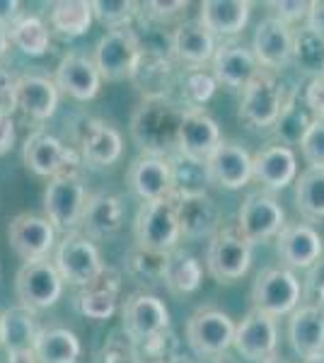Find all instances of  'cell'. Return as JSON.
I'll return each instance as SVG.
<instances>
[{
  "mask_svg": "<svg viewBox=\"0 0 324 363\" xmlns=\"http://www.w3.org/2000/svg\"><path fill=\"white\" fill-rule=\"evenodd\" d=\"M186 107L169 95L145 97L131 116V136L140 155H160L177 150Z\"/></svg>",
  "mask_w": 324,
  "mask_h": 363,
  "instance_id": "obj_1",
  "label": "cell"
},
{
  "mask_svg": "<svg viewBox=\"0 0 324 363\" xmlns=\"http://www.w3.org/2000/svg\"><path fill=\"white\" fill-rule=\"evenodd\" d=\"M135 245L150 252L169 255L179 247L181 225L179 213H177L174 194L157 199V201H143L135 216Z\"/></svg>",
  "mask_w": 324,
  "mask_h": 363,
  "instance_id": "obj_2",
  "label": "cell"
},
{
  "mask_svg": "<svg viewBox=\"0 0 324 363\" xmlns=\"http://www.w3.org/2000/svg\"><path fill=\"white\" fill-rule=\"evenodd\" d=\"M293 97H298L296 90H286L271 70H259L242 90L238 116L252 128L276 126Z\"/></svg>",
  "mask_w": 324,
  "mask_h": 363,
  "instance_id": "obj_3",
  "label": "cell"
},
{
  "mask_svg": "<svg viewBox=\"0 0 324 363\" xmlns=\"http://www.w3.org/2000/svg\"><path fill=\"white\" fill-rule=\"evenodd\" d=\"M87 203V191L82 184V177L78 169H70V172L58 174L49 182L44 191V211L49 223L56 230L75 233V228L80 225L82 213H85Z\"/></svg>",
  "mask_w": 324,
  "mask_h": 363,
  "instance_id": "obj_4",
  "label": "cell"
},
{
  "mask_svg": "<svg viewBox=\"0 0 324 363\" xmlns=\"http://www.w3.org/2000/svg\"><path fill=\"white\" fill-rule=\"evenodd\" d=\"M300 301H303V284L291 269H264L257 274L252 286V303L257 310L271 318H281V315L296 313Z\"/></svg>",
  "mask_w": 324,
  "mask_h": 363,
  "instance_id": "obj_5",
  "label": "cell"
},
{
  "mask_svg": "<svg viewBox=\"0 0 324 363\" xmlns=\"http://www.w3.org/2000/svg\"><path fill=\"white\" fill-rule=\"evenodd\" d=\"M140 56H143V46L133 29H114L97 42L92 61H95L102 80L121 83V80L133 78Z\"/></svg>",
  "mask_w": 324,
  "mask_h": 363,
  "instance_id": "obj_6",
  "label": "cell"
},
{
  "mask_svg": "<svg viewBox=\"0 0 324 363\" xmlns=\"http://www.w3.org/2000/svg\"><path fill=\"white\" fill-rule=\"evenodd\" d=\"M56 269L63 281L70 286H92L102 279L104 264L99 250L92 245V240L82 233H68L63 242L56 250Z\"/></svg>",
  "mask_w": 324,
  "mask_h": 363,
  "instance_id": "obj_7",
  "label": "cell"
},
{
  "mask_svg": "<svg viewBox=\"0 0 324 363\" xmlns=\"http://www.w3.org/2000/svg\"><path fill=\"white\" fill-rule=\"evenodd\" d=\"M286 228V211L279 199L269 191H252L240 206L238 213V233L250 245L267 242L271 238H279Z\"/></svg>",
  "mask_w": 324,
  "mask_h": 363,
  "instance_id": "obj_8",
  "label": "cell"
},
{
  "mask_svg": "<svg viewBox=\"0 0 324 363\" xmlns=\"http://www.w3.org/2000/svg\"><path fill=\"white\" fill-rule=\"evenodd\" d=\"M238 325L218 308H201L186 320V344L196 356H216L235 344Z\"/></svg>",
  "mask_w": 324,
  "mask_h": 363,
  "instance_id": "obj_9",
  "label": "cell"
},
{
  "mask_svg": "<svg viewBox=\"0 0 324 363\" xmlns=\"http://www.w3.org/2000/svg\"><path fill=\"white\" fill-rule=\"evenodd\" d=\"M15 294L22 308L27 310H44L51 308L63 294V279L58 274L56 264L49 259L25 262L17 272Z\"/></svg>",
  "mask_w": 324,
  "mask_h": 363,
  "instance_id": "obj_10",
  "label": "cell"
},
{
  "mask_svg": "<svg viewBox=\"0 0 324 363\" xmlns=\"http://www.w3.org/2000/svg\"><path fill=\"white\" fill-rule=\"evenodd\" d=\"M206 267L218 284H233L250 272L252 245L238 230H220L208 242Z\"/></svg>",
  "mask_w": 324,
  "mask_h": 363,
  "instance_id": "obj_11",
  "label": "cell"
},
{
  "mask_svg": "<svg viewBox=\"0 0 324 363\" xmlns=\"http://www.w3.org/2000/svg\"><path fill=\"white\" fill-rule=\"evenodd\" d=\"M22 160H25L27 169H32L39 177H58L63 172L78 167L80 155L63 145L56 136L46 131H34L32 136L25 140L22 148Z\"/></svg>",
  "mask_w": 324,
  "mask_h": 363,
  "instance_id": "obj_12",
  "label": "cell"
},
{
  "mask_svg": "<svg viewBox=\"0 0 324 363\" xmlns=\"http://www.w3.org/2000/svg\"><path fill=\"white\" fill-rule=\"evenodd\" d=\"M126 184L143 201H157L177 191V174L169 157L160 155H138L128 165Z\"/></svg>",
  "mask_w": 324,
  "mask_h": 363,
  "instance_id": "obj_13",
  "label": "cell"
},
{
  "mask_svg": "<svg viewBox=\"0 0 324 363\" xmlns=\"http://www.w3.org/2000/svg\"><path fill=\"white\" fill-rule=\"evenodd\" d=\"M177 213H179L181 235L189 240L213 238L220 228V208L203 189H181L177 186Z\"/></svg>",
  "mask_w": 324,
  "mask_h": 363,
  "instance_id": "obj_14",
  "label": "cell"
},
{
  "mask_svg": "<svg viewBox=\"0 0 324 363\" xmlns=\"http://www.w3.org/2000/svg\"><path fill=\"white\" fill-rule=\"evenodd\" d=\"M223 143L218 121L201 107H186L184 121L179 131V155L194 165H206L216 148Z\"/></svg>",
  "mask_w": 324,
  "mask_h": 363,
  "instance_id": "obj_15",
  "label": "cell"
},
{
  "mask_svg": "<svg viewBox=\"0 0 324 363\" xmlns=\"http://www.w3.org/2000/svg\"><path fill=\"white\" fill-rule=\"evenodd\" d=\"M123 332L135 342L160 335L169 327V310L167 306L152 294H133L126 298L121 308Z\"/></svg>",
  "mask_w": 324,
  "mask_h": 363,
  "instance_id": "obj_16",
  "label": "cell"
},
{
  "mask_svg": "<svg viewBox=\"0 0 324 363\" xmlns=\"http://www.w3.org/2000/svg\"><path fill=\"white\" fill-rule=\"evenodd\" d=\"M252 167H255V157L247 153L240 143H233V140H223L203 165L206 179L211 184L230 191L242 189L252 179Z\"/></svg>",
  "mask_w": 324,
  "mask_h": 363,
  "instance_id": "obj_17",
  "label": "cell"
},
{
  "mask_svg": "<svg viewBox=\"0 0 324 363\" xmlns=\"http://www.w3.org/2000/svg\"><path fill=\"white\" fill-rule=\"evenodd\" d=\"M252 51L262 70H281L293 61V29L279 17H264L255 29Z\"/></svg>",
  "mask_w": 324,
  "mask_h": 363,
  "instance_id": "obj_18",
  "label": "cell"
},
{
  "mask_svg": "<svg viewBox=\"0 0 324 363\" xmlns=\"http://www.w3.org/2000/svg\"><path fill=\"white\" fill-rule=\"evenodd\" d=\"M276 344H279V327L276 318L262 313V310L252 308L245 315V320L238 325V335H235V349L245 356L247 361L264 363L274 356Z\"/></svg>",
  "mask_w": 324,
  "mask_h": 363,
  "instance_id": "obj_19",
  "label": "cell"
},
{
  "mask_svg": "<svg viewBox=\"0 0 324 363\" xmlns=\"http://www.w3.org/2000/svg\"><path fill=\"white\" fill-rule=\"evenodd\" d=\"M56 228L49 223V218H39L34 213H20L10 220L8 240L15 255L25 262L46 259L49 250L54 247Z\"/></svg>",
  "mask_w": 324,
  "mask_h": 363,
  "instance_id": "obj_20",
  "label": "cell"
},
{
  "mask_svg": "<svg viewBox=\"0 0 324 363\" xmlns=\"http://www.w3.org/2000/svg\"><path fill=\"white\" fill-rule=\"evenodd\" d=\"M276 252L286 269H310L322 259L324 240L310 223H288L276 238Z\"/></svg>",
  "mask_w": 324,
  "mask_h": 363,
  "instance_id": "obj_21",
  "label": "cell"
},
{
  "mask_svg": "<svg viewBox=\"0 0 324 363\" xmlns=\"http://www.w3.org/2000/svg\"><path fill=\"white\" fill-rule=\"evenodd\" d=\"M80 157L90 167H109L123 153L121 133L102 119H87L78 133Z\"/></svg>",
  "mask_w": 324,
  "mask_h": 363,
  "instance_id": "obj_22",
  "label": "cell"
},
{
  "mask_svg": "<svg viewBox=\"0 0 324 363\" xmlns=\"http://www.w3.org/2000/svg\"><path fill=\"white\" fill-rule=\"evenodd\" d=\"M259 63L252 49L240 42H223L213 56V75L220 85L230 90H245L250 80L259 73Z\"/></svg>",
  "mask_w": 324,
  "mask_h": 363,
  "instance_id": "obj_23",
  "label": "cell"
},
{
  "mask_svg": "<svg viewBox=\"0 0 324 363\" xmlns=\"http://www.w3.org/2000/svg\"><path fill=\"white\" fill-rule=\"evenodd\" d=\"M54 83L58 90H63L78 102H87V99L97 97L99 85H102V75L90 56L82 54H66L61 58L54 75Z\"/></svg>",
  "mask_w": 324,
  "mask_h": 363,
  "instance_id": "obj_24",
  "label": "cell"
},
{
  "mask_svg": "<svg viewBox=\"0 0 324 363\" xmlns=\"http://www.w3.org/2000/svg\"><path fill=\"white\" fill-rule=\"evenodd\" d=\"M298 177V157L293 148L281 143L267 145L255 155V167H252V179H257L264 189L279 191L293 184Z\"/></svg>",
  "mask_w": 324,
  "mask_h": 363,
  "instance_id": "obj_25",
  "label": "cell"
},
{
  "mask_svg": "<svg viewBox=\"0 0 324 363\" xmlns=\"http://www.w3.org/2000/svg\"><path fill=\"white\" fill-rule=\"evenodd\" d=\"M123 216H126V208L121 199L109 191H99V194L87 196L80 225L85 228V235L90 240H102L119 230L123 225Z\"/></svg>",
  "mask_w": 324,
  "mask_h": 363,
  "instance_id": "obj_26",
  "label": "cell"
},
{
  "mask_svg": "<svg viewBox=\"0 0 324 363\" xmlns=\"http://www.w3.org/2000/svg\"><path fill=\"white\" fill-rule=\"evenodd\" d=\"M17 104L27 116L37 121H46L56 114L58 107V87L54 80L41 75H22L15 80Z\"/></svg>",
  "mask_w": 324,
  "mask_h": 363,
  "instance_id": "obj_27",
  "label": "cell"
},
{
  "mask_svg": "<svg viewBox=\"0 0 324 363\" xmlns=\"http://www.w3.org/2000/svg\"><path fill=\"white\" fill-rule=\"evenodd\" d=\"M216 34L201 20H186L172 34V54L184 63L201 66L216 56Z\"/></svg>",
  "mask_w": 324,
  "mask_h": 363,
  "instance_id": "obj_28",
  "label": "cell"
},
{
  "mask_svg": "<svg viewBox=\"0 0 324 363\" xmlns=\"http://www.w3.org/2000/svg\"><path fill=\"white\" fill-rule=\"evenodd\" d=\"M288 337L303 359L324 354V310L315 306H300L291 315Z\"/></svg>",
  "mask_w": 324,
  "mask_h": 363,
  "instance_id": "obj_29",
  "label": "cell"
},
{
  "mask_svg": "<svg viewBox=\"0 0 324 363\" xmlns=\"http://www.w3.org/2000/svg\"><path fill=\"white\" fill-rule=\"evenodd\" d=\"M252 3L247 0H206L199 20L213 34H240L250 22Z\"/></svg>",
  "mask_w": 324,
  "mask_h": 363,
  "instance_id": "obj_30",
  "label": "cell"
},
{
  "mask_svg": "<svg viewBox=\"0 0 324 363\" xmlns=\"http://www.w3.org/2000/svg\"><path fill=\"white\" fill-rule=\"evenodd\" d=\"M203 281V269L201 262L191 255V252L177 247L167 255L164 262V274H162V286L174 296H186L199 291Z\"/></svg>",
  "mask_w": 324,
  "mask_h": 363,
  "instance_id": "obj_31",
  "label": "cell"
},
{
  "mask_svg": "<svg viewBox=\"0 0 324 363\" xmlns=\"http://www.w3.org/2000/svg\"><path fill=\"white\" fill-rule=\"evenodd\" d=\"M37 330V318H34V310H27L22 306L8 308L0 315V344L5 351H27L34 349L39 337Z\"/></svg>",
  "mask_w": 324,
  "mask_h": 363,
  "instance_id": "obj_32",
  "label": "cell"
},
{
  "mask_svg": "<svg viewBox=\"0 0 324 363\" xmlns=\"http://www.w3.org/2000/svg\"><path fill=\"white\" fill-rule=\"evenodd\" d=\"M39 363H75L80 356V339L66 327L41 330L34 344Z\"/></svg>",
  "mask_w": 324,
  "mask_h": 363,
  "instance_id": "obj_33",
  "label": "cell"
},
{
  "mask_svg": "<svg viewBox=\"0 0 324 363\" xmlns=\"http://www.w3.org/2000/svg\"><path fill=\"white\" fill-rule=\"evenodd\" d=\"M169 75H172V66H169L167 58L162 54H157V51H143L131 80L138 85V90L143 92V99L162 97V95H167Z\"/></svg>",
  "mask_w": 324,
  "mask_h": 363,
  "instance_id": "obj_34",
  "label": "cell"
},
{
  "mask_svg": "<svg viewBox=\"0 0 324 363\" xmlns=\"http://www.w3.org/2000/svg\"><path fill=\"white\" fill-rule=\"evenodd\" d=\"M92 3L82 0H58L49 10V22L61 37H82L92 25Z\"/></svg>",
  "mask_w": 324,
  "mask_h": 363,
  "instance_id": "obj_35",
  "label": "cell"
},
{
  "mask_svg": "<svg viewBox=\"0 0 324 363\" xmlns=\"http://www.w3.org/2000/svg\"><path fill=\"white\" fill-rule=\"evenodd\" d=\"M296 206L305 218H324V169L308 167L296 179Z\"/></svg>",
  "mask_w": 324,
  "mask_h": 363,
  "instance_id": "obj_36",
  "label": "cell"
},
{
  "mask_svg": "<svg viewBox=\"0 0 324 363\" xmlns=\"http://www.w3.org/2000/svg\"><path fill=\"white\" fill-rule=\"evenodd\" d=\"M293 61L300 73H308L312 78L324 75V42L308 25L293 32Z\"/></svg>",
  "mask_w": 324,
  "mask_h": 363,
  "instance_id": "obj_37",
  "label": "cell"
},
{
  "mask_svg": "<svg viewBox=\"0 0 324 363\" xmlns=\"http://www.w3.org/2000/svg\"><path fill=\"white\" fill-rule=\"evenodd\" d=\"M10 42L20 51H25L27 56H44L49 51L51 37L39 17H20L10 27Z\"/></svg>",
  "mask_w": 324,
  "mask_h": 363,
  "instance_id": "obj_38",
  "label": "cell"
},
{
  "mask_svg": "<svg viewBox=\"0 0 324 363\" xmlns=\"http://www.w3.org/2000/svg\"><path fill=\"white\" fill-rule=\"evenodd\" d=\"M164 262H167V255H160V252H150L143 247H135L128 252L126 257V272L138 281V284H162V274H164Z\"/></svg>",
  "mask_w": 324,
  "mask_h": 363,
  "instance_id": "obj_39",
  "label": "cell"
},
{
  "mask_svg": "<svg viewBox=\"0 0 324 363\" xmlns=\"http://www.w3.org/2000/svg\"><path fill=\"white\" fill-rule=\"evenodd\" d=\"M116 291L119 286H99L92 284L78 296V308L90 320H109L116 313Z\"/></svg>",
  "mask_w": 324,
  "mask_h": 363,
  "instance_id": "obj_40",
  "label": "cell"
},
{
  "mask_svg": "<svg viewBox=\"0 0 324 363\" xmlns=\"http://www.w3.org/2000/svg\"><path fill=\"white\" fill-rule=\"evenodd\" d=\"M312 121H315V116H308V112L298 104V97H293L291 102H288V107L284 109V114H281L279 124H276L281 145H288V148L296 143L300 145V140L308 133Z\"/></svg>",
  "mask_w": 324,
  "mask_h": 363,
  "instance_id": "obj_41",
  "label": "cell"
},
{
  "mask_svg": "<svg viewBox=\"0 0 324 363\" xmlns=\"http://www.w3.org/2000/svg\"><path fill=\"white\" fill-rule=\"evenodd\" d=\"M138 5L131 0H95L92 3V15L97 17V22H102L109 32L114 29H128L131 20L138 13Z\"/></svg>",
  "mask_w": 324,
  "mask_h": 363,
  "instance_id": "obj_42",
  "label": "cell"
},
{
  "mask_svg": "<svg viewBox=\"0 0 324 363\" xmlns=\"http://www.w3.org/2000/svg\"><path fill=\"white\" fill-rule=\"evenodd\" d=\"M216 87H218L216 75L206 73V70H189L184 78V87H181L186 107H201L203 102H208L213 97Z\"/></svg>",
  "mask_w": 324,
  "mask_h": 363,
  "instance_id": "obj_43",
  "label": "cell"
},
{
  "mask_svg": "<svg viewBox=\"0 0 324 363\" xmlns=\"http://www.w3.org/2000/svg\"><path fill=\"white\" fill-rule=\"evenodd\" d=\"M300 150L310 167L324 169V119H315L300 140Z\"/></svg>",
  "mask_w": 324,
  "mask_h": 363,
  "instance_id": "obj_44",
  "label": "cell"
},
{
  "mask_svg": "<svg viewBox=\"0 0 324 363\" xmlns=\"http://www.w3.org/2000/svg\"><path fill=\"white\" fill-rule=\"evenodd\" d=\"M131 337H119L114 335L107 344L102 347L97 356V363H140L138 351H135L133 342H128Z\"/></svg>",
  "mask_w": 324,
  "mask_h": 363,
  "instance_id": "obj_45",
  "label": "cell"
},
{
  "mask_svg": "<svg viewBox=\"0 0 324 363\" xmlns=\"http://www.w3.org/2000/svg\"><path fill=\"white\" fill-rule=\"evenodd\" d=\"M303 301L305 306L324 310V259L308 269V277L303 281Z\"/></svg>",
  "mask_w": 324,
  "mask_h": 363,
  "instance_id": "obj_46",
  "label": "cell"
},
{
  "mask_svg": "<svg viewBox=\"0 0 324 363\" xmlns=\"http://www.w3.org/2000/svg\"><path fill=\"white\" fill-rule=\"evenodd\" d=\"M310 5L308 0H269L267 8L274 10V17H279L281 22L291 25V22H298V20H308L310 15Z\"/></svg>",
  "mask_w": 324,
  "mask_h": 363,
  "instance_id": "obj_47",
  "label": "cell"
},
{
  "mask_svg": "<svg viewBox=\"0 0 324 363\" xmlns=\"http://www.w3.org/2000/svg\"><path fill=\"white\" fill-rule=\"evenodd\" d=\"M189 8L186 0H172V3H162V0H152V3H145L143 10H145V17L155 22H169L174 17H179L184 10Z\"/></svg>",
  "mask_w": 324,
  "mask_h": 363,
  "instance_id": "obj_48",
  "label": "cell"
},
{
  "mask_svg": "<svg viewBox=\"0 0 324 363\" xmlns=\"http://www.w3.org/2000/svg\"><path fill=\"white\" fill-rule=\"evenodd\" d=\"M305 107L315 119H324V75L312 78L310 85L305 87Z\"/></svg>",
  "mask_w": 324,
  "mask_h": 363,
  "instance_id": "obj_49",
  "label": "cell"
},
{
  "mask_svg": "<svg viewBox=\"0 0 324 363\" xmlns=\"http://www.w3.org/2000/svg\"><path fill=\"white\" fill-rule=\"evenodd\" d=\"M308 27L324 42V0H315V3L310 5Z\"/></svg>",
  "mask_w": 324,
  "mask_h": 363,
  "instance_id": "obj_50",
  "label": "cell"
},
{
  "mask_svg": "<svg viewBox=\"0 0 324 363\" xmlns=\"http://www.w3.org/2000/svg\"><path fill=\"white\" fill-rule=\"evenodd\" d=\"M15 143V121L13 116H0V155H5Z\"/></svg>",
  "mask_w": 324,
  "mask_h": 363,
  "instance_id": "obj_51",
  "label": "cell"
},
{
  "mask_svg": "<svg viewBox=\"0 0 324 363\" xmlns=\"http://www.w3.org/2000/svg\"><path fill=\"white\" fill-rule=\"evenodd\" d=\"M20 20V3L17 0H0V27H13Z\"/></svg>",
  "mask_w": 324,
  "mask_h": 363,
  "instance_id": "obj_52",
  "label": "cell"
},
{
  "mask_svg": "<svg viewBox=\"0 0 324 363\" xmlns=\"http://www.w3.org/2000/svg\"><path fill=\"white\" fill-rule=\"evenodd\" d=\"M8 363H39V359H37V354H34V349L10 351V354H8Z\"/></svg>",
  "mask_w": 324,
  "mask_h": 363,
  "instance_id": "obj_53",
  "label": "cell"
},
{
  "mask_svg": "<svg viewBox=\"0 0 324 363\" xmlns=\"http://www.w3.org/2000/svg\"><path fill=\"white\" fill-rule=\"evenodd\" d=\"M10 29L8 27H0V61L5 58V54H8V49H10Z\"/></svg>",
  "mask_w": 324,
  "mask_h": 363,
  "instance_id": "obj_54",
  "label": "cell"
},
{
  "mask_svg": "<svg viewBox=\"0 0 324 363\" xmlns=\"http://www.w3.org/2000/svg\"><path fill=\"white\" fill-rule=\"evenodd\" d=\"M303 363H324V354H317V356H310V359H305Z\"/></svg>",
  "mask_w": 324,
  "mask_h": 363,
  "instance_id": "obj_55",
  "label": "cell"
},
{
  "mask_svg": "<svg viewBox=\"0 0 324 363\" xmlns=\"http://www.w3.org/2000/svg\"><path fill=\"white\" fill-rule=\"evenodd\" d=\"M264 363H288V361H281V359H276V356H271V359L264 361Z\"/></svg>",
  "mask_w": 324,
  "mask_h": 363,
  "instance_id": "obj_56",
  "label": "cell"
},
{
  "mask_svg": "<svg viewBox=\"0 0 324 363\" xmlns=\"http://www.w3.org/2000/svg\"><path fill=\"white\" fill-rule=\"evenodd\" d=\"M167 363H186L184 359H181V356H179V359H174V361H167Z\"/></svg>",
  "mask_w": 324,
  "mask_h": 363,
  "instance_id": "obj_57",
  "label": "cell"
}]
</instances>
